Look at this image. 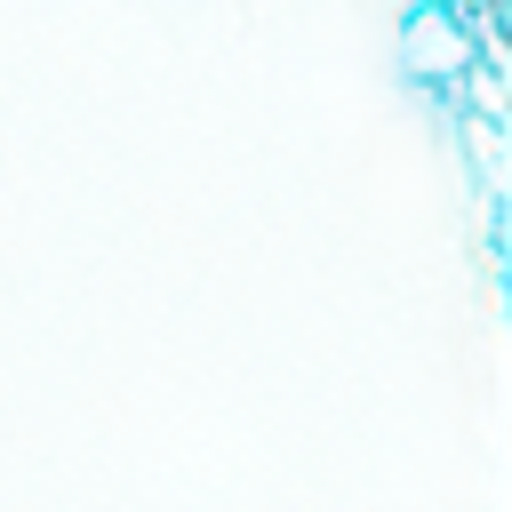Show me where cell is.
<instances>
[{"label":"cell","mask_w":512,"mask_h":512,"mask_svg":"<svg viewBox=\"0 0 512 512\" xmlns=\"http://www.w3.org/2000/svg\"><path fill=\"white\" fill-rule=\"evenodd\" d=\"M448 16H464L480 40H496V16H504V0H448Z\"/></svg>","instance_id":"6da1fadb"}]
</instances>
